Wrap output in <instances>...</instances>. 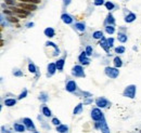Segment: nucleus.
<instances>
[{"mask_svg":"<svg viewBox=\"0 0 141 133\" xmlns=\"http://www.w3.org/2000/svg\"><path fill=\"white\" fill-rule=\"evenodd\" d=\"M105 74L112 79L117 78V76L119 75V71L117 69V67H106L105 68Z\"/></svg>","mask_w":141,"mask_h":133,"instance_id":"nucleus-1","label":"nucleus"},{"mask_svg":"<svg viewBox=\"0 0 141 133\" xmlns=\"http://www.w3.org/2000/svg\"><path fill=\"white\" fill-rule=\"evenodd\" d=\"M124 95L127 96V98H130V99H134L135 95H136V86H129L125 89L124 91Z\"/></svg>","mask_w":141,"mask_h":133,"instance_id":"nucleus-2","label":"nucleus"},{"mask_svg":"<svg viewBox=\"0 0 141 133\" xmlns=\"http://www.w3.org/2000/svg\"><path fill=\"white\" fill-rule=\"evenodd\" d=\"M72 74H73L75 77H85L84 68L80 65H75L73 67V70H72Z\"/></svg>","mask_w":141,"mask_h":133,"instance_id":"nucleus-3","label":"nucleus"},{"mask_svg":"<svg viewBox=\"0 0 141 133\" xmlns=\"http://www.w3.org/2000/svg\"><path fill=\"white\" fill-rule=\"evenodd\" d=\"M91 117H92V119H93L95 121H99V120H101L103 118L101 109H99V108H93L92 111H91Z\"/></svg>","mask_w":141,"mask_h":133,"instance_id":"nucleus-4","label":"nucleus"},{"mask_svg":"<svg viewBox=\"0 0 141 133\" xmlns=\"http://www.w3.org/2000/svg\"><path fill=\"white\" fill-rule=\"evenodd\" d=\"M12 10V12H14V13L19 14V17H26L28 15V11H26L25 9H18V8H10Z\"/></svg>","mask_w":141,"mask_h":133,"instance_id":"nucleus-5","label":"nucleus"},{"mask_svg":"<svg viewBox=\"0 0 141 133\" xmlns=\"http://www.w3.org/2000/svg\"><path fill=\"white\" fill-rule=\"evenodd\" d=\"M100 130H101L102 133H110V129H108L105 120L103 118L101 119V121H100Z\"/></svg>","mask_w":141,"mask_h":133,"instance_id":"nucleus-6","label":"nucleus"},{"mask_svg":"<svg viewBox=\"0 0 141 133\" xmlns=\"http://www.w3.org/2000/svg\"><path fill=\"white\" fill-rule=\"evenodd\" d=\"M76 87H77V84H76L75 81H73V80H71V81H68L66 83V91L68 92H74L76 90Z\"/></svg>","mask_w":141,"mask_h":133,"instance_id":"nucleus-7","label":"nucleus"},{"mask_svg":"<svg viewBox=\"0 0 141 133\" xmlns=\"http://www.w3.org/2000/svg\"><path fill=\"white\" fill-rule=\"evenodd\" d=\"M20 7L22 8V9H25L27 11H35L37 8H36L35 5H33V3H21L20 5Z\"/></svg>","mask_w":141,"mask_h":133,"instance_id":"nucleus-8","label":"nucleus"},{"mask_svg":"<svg viewBox=\"0 0 141 133\" xmlns=\"http://www.w3.org/2000/svg\"><path fill=\"white\" fill-rule=\"evenodd\" d=\"M87 54H86V52H83L82 54L79 55V62L82 63V64H84V65H88V64H89V59L87 58Z\"/></svg>","mask_w":141,"mask_h":133,"instance_id":"nucleus-9","label":"nucleus"},{"mask_svg":"<svg viewBox=\"0 0 141 133\" xmlns=\"http://www.w3.org/2000/svg\"><path fill=\"white\" fill-rule=\"evenodd\" d=\"M96 104L98 105V107H101V108H103V107H106V105H107V101L105 100V99H103V98H99V99H97L96 100Z\"/></svg>","mask_w":141,"mask_h":133,"instance_id":"nucleus-10","label":"nucleus"},{"mask_svg":"<svg viewBox=\"0 0 141 133\" xmlns=\"http://www.w3.org/2000/svg\"><path fill=\"white\" fill-rule=\"evenodd\" d=\"M23 122H24V124L26 126L27 129H29V130H35L34 123H33V121H32L29 118H24V119H23Z\"/></svg>","mask_w":141,"mask_h":133,"instance_id":"nucleus-11","label":"nucleus"},{"mask_svg":"<svg viewBox=\"0 0 141 133\" xmlns=\"http://www.w3.org/2000/svg\"><path fill=\"white\" fill-rule=\"evenodd\" d=\"M56 69H58V68H56V64L50 63L49 65H48V75H53Z\"/></svg>","mask_w":141,"mask_h":133,"instance_id":"nucleus-12","label":"nucleus"},{"mask_svg":"<svg viewBox=\"0 0 141 133\" xmlns=\"http://www.w3.org/2000/svg\"><path fill=\"white\" fill-rule=\"evenodd\" d=\"M100 46H101L106 52L110 51V47H108V43H107V40H106V39L101 38V41H100Z\"/></svg>","mask_w":141,"mask_h":133,"instance_id":"nucleus-13","label":"nucleus"},{"mask_svg":"<svg viewBox=\"0 0 141 133\" xmlns=\"http://www.w3.org/2000/svg\"><path fill=\"white\" fill-rule=\"evenodd\" d=\"M61 18L65 24H72V23H73V18H72L68 14H63L61 16Z\"/></svg>","mask_w":141,"mask_h":133,"instance_id":"nucleus-14","label":"nucleus"},{"mask_svg":"<svg viewBox=\"0 0 141 133\" xmlns=\"http://www.w3.org/2000/svg\"><path fill=\"white\" fill-rule=\"evenodd\" d=\"M68 130L67 126H65V124H60V126L56 127V131H58L59 133H66Z\"/></svg>","mask_w":141,"mask_h":133,"instance_id":"nucleus-15","label":"nucleus"},{"mask_svg":"<svg viewBox=\"0 0 141 133\" xmlns=\"http://www.w3.org/2000/svg\"><path fill=\"white\" fill-rule=\"evenodd\" d=\"M45 35L47 36V37H49V38L53 37V36L55 35L54 29H53V28H46V29H45Z\"/></svg>","mask_w":141,"mask_h":133,"instance_id":"nucleus-16","label":"nucleus"},{"mask_svg":"<svg viewBox=\"0 0 141 133\" xmlns=\"http://www.w3.org/2000/svg\"><path fill=\"white\" fill-rule=\"evenodd\" d=\"M135 20H136V14H134V13H129L126 17H125V21L127 23H131V22H134Z\"/></svg>","mask_w":141,"mask_h":133,"instance_id":"nucleus-17","label":"nucleus"},{"mask_svg":"<svg viewBox=\"0 0 141 133\" xmlns=\"http://www.w3.org/2000/svg\"><path fill=\"white\" fill-rule=\"evenodd\" d=\"M14 130H17L18 132H24L25 131V127L20 123H14Z\"/></svg>","mask_w":141,"mask_h":133,"instance_id":"nucleus-18","label":"nucleus"},{"mask_svg":"<svg viewBox=\"0 0 141 133\" xmlns=\"http://www.w3.org/2000/svg\"><path fill=\"white\" fill-rule=\"evenodd\" d=\"M55 64H56V68H58V70L62 71V70H63V66H64V60H63V59L59 60V61L56 62Z\"/></svg>","mask_w":141,"mask_h":133,"instance_id":"nucleus-19","label":"nucleus"},{"mask_svg":"<svg viewBox=\"0 0 141 133\" xmlns=\"http://www.w3.org/2000/svg\"><path fill=\"white\" fill-rule=\"evenodd\" d=\"M5 104H6V106H13L17 104V101L14 99H8L5 101Z\"/></svg>","mask_w":141,"mask_h":133,"instance_id":"nucleus-20","label":"nucleus"},{"mask_svg":"<svg viewBox=\"0 0 141 133\" xmlns=\"http://www.w3.org/2000/svg\"><path fill=\"white\" fill-rule=\"evenodd\" d=\"M80 112H83V104H78L77 106L74 108V114L75 115H78Z\"/></svg>","mask_w":141,"mask_h":133,"instance_id":"nucleus-21","label":"nucleus"},{"mask_svg":"<svg viewBox=\"0 0 141 133\" xmlns=\"http://www.w3.org/2000/svg\"><path fill=\"white\" fill-rule=\"evenodd\" d=\"M114 65H115V67H120L123 65V63H122V60H120L119 58H115L114 59Z\"/></svg>","mask_w":141,"mask_h":133,"instance_id":"nucleus-22","label":"nucleus"},{"mask_svg":"<svg viewBox=\"0 0 141 133\" xmlns=\"http://www.w3.org/2000/svg\"><path fill=\"white\" fill-rule=\"evenodd\" d=\"M42 112H43V115H45L46 117H50L51 116V110L46 106L42 107Z\"/></svg>","mask_w":141,"mask_h":133,"instance_id":"nucleus-23","label":"nucleus"},{"mask_svg":"<svg viewBox=\"0 0 141 133\" xmlns=\"http://www.w3.org/2000/svg\"><path fill=\"white\" fill-rule=\"evenodd\" d=\"M106 24H111V25H114V23H115V20H114V17H113V15H108L107 16V18H106V22H105Z\"/></svg>","mask_w":141,"mask_h":133,"instance_id":"nucleus-24","label":"nucleus"},{"mask_svg":"<svg viewBox=\"0 0 141 133\" xmlns=\"http://www.w3.org/2000/svg\"><path fill=\"white\" fill-rule=\"evenodd\" d=\"M93 38L95 39H101L103 38V34H102V31H95L93 33Z\"/></svg>","mask_w":141,"mask_h":133,"instance_id":"nucleus-25","label":"nucleus"},{"mask_svg":"<svg viewBox=\"0 0 141 133\" xmlns=\"http://www.w3.org/2000/svg\"><path fill=\"white\" fill-rule=\"evenodd\" d=\"M118 40L120 42H126L127 41V36L125 34H118Z\"/></svg>","mask_w":141,"mask_h":133,"instance_id":"nucleus-26","label":"nucleus"},{"mask_svg":"<svg viewBox=\"0 0 141 133\" xmlns=\"http://www.w3.org/2000/svg\"><path fill=\"white\" fill-rule=\"evenodd\" d=\"M75 27L77 28L78 30H80V31H84L85 30V25L83 23H76L75 24Z\"/></svg>","mask_w":141,"mask_h":133,"instance_id":"nucleus-27","label":"nucleus"},{"mask_svg":"<svg viewBox=\"0 0 141 133\" xmlns=\"http://www.w3.org/2000/svg\"><path fill=\"white\" fill-rule=\"evenodd\" d=\"M46 46H51V47H53L54 49H55V51H56V54H59V53H60V50H59L58 46H55V44H54L53 42H50V41H48V42L46 43Z\"/></svg>","mask_w":141,"mask_h":133,"instance_id":"nucleus-28","label":"nucleus"},{"mask_svg":"<svg viewBox=\"0 0 141 133\" xmlns=\"http://www.w3.org/2000/svg\"><path fill=\"white\" fill-rule=\"evenodd\" d=\"M105 7H106V9H107V10H113V9L115 8L114 3H112V2H110V1L105 3Z\"/></svg>","mask_w":141,"mask_h":133,"instance_id":"nucleus-29","label":"nucleus"},{"mask_svg":"<svg viewBox=\"0 0 141 133\" xmlns=\"http://www.w3.org/2000/svg\"><path fill=\"white\" fill-rule=\"evenodd\" d=\"M115 52H116V53H118V54H122V53L125 52V48L124 47H117L115 49Z\"/></svg>","mask_w":141,"mask_h":133,"instance_id":"nucleus-30","label":"nucleus"},{"mask_svg":"<svg viewBox=\"0 0 141 133\" xmlns=\"http://www.w3.org/2000/svg\"><path fill=\"white\" fill-rule=\"evenodd\" d=\"M105 30H106L107 34H113L115 31V29H114V27H113V26H106Z\"/></svg>","mask_w":141,"mask_h":133,"instance_id":"nucleus-31","label":"nucleus"},{"mask_svg":"<svg viewBox=\"0 0 141 133\" xmlns=\"http://www.w3.org/2000/svg\"><path fill=\"white\" fill-rule=\"evenodd\" d=\"M22 2H26V3H39L40 0H20Z\"/></svg>","mask_w":141,"mask_h":133,"instance_id":"nucleus-32","label":"nucleus"},{"mask_svg":"<svg viewBox=\"0 0 141 133\" xmlns=\"http://www.w3.org/2000/svg\"><path fill=\"white\" fill-rule=\"evenodd\" d=\"M28 70L30 72H36V67L34 64H29V65H28Z\"/></svg>","mask_w":141,"mask_h":133,"instance_id":"nucleus-33","label":"nucleus"},{"mask_svg":"<svg viewBox=\"0 0 141 133\" xmlns=\"http://www.w3.org/2000/svg\"><path fill=\"white\" fill-rule=\"evenodd\" d=\"M85 52H86V54H87L88 56L91 55V54H92V48H91L90 46H88V47L86 48V51H85Z\"/></svg>","mask_w":141,"mask_h":133,"instance_id":"nucleus-34","label":"nucleus"},{"mask_svg":"<svg viewBox=\"0 0 141 133\" xmlns=\"http://www.w3.org/2000/svg\"><path fill=\"white\" fill-rule=\"evenodd\" d=\"M8 21H10L12 23H18L19 20L17 17H13V16H8Z\"/></svg>","mask_w":141,"mask_h":133,"instance_id":"nucleus-35","label":"nucleus"},{"mask_svg":"<svg viewBox=\"0 0 141 133\" xmlns=\"http://www.w3.org/2000/svg\"><path fill=\"white\" fill-rule=\"evenodd\" d=\"M26 95H27V90H24V91L22 92V93H21V95L19 96V100H22V99H24Z\"/></svg>","mask_w":141,"mask_h":133,"instance_id":"nucleus-36","label":"nucleus"},{"mask_svg":"<svg viewBox=\"0 0 141 133\" xmlns=\"http://www.w3.org/2000/svg\"><path fill=\"white\" fill-rule=\"evenodd\" d=\"M104 3L103 0H95V6H102Z\"/></svg>","mask_w":141,"mask_h":133,"instance_id":"nucleus-37","label":"nucleus"},{"mask_svg":"<svg viewBox=\"0 0 141 133\" xmlns=\"http://www.w3.org/2000/svg\"><path fill=\"white\" fill-rule=\"evenodd\" d=\"M52 123L55 124V126H60V120L58 118H53L52 119Z\"/></svg>","mask_w":141,"mask_h":133,"instance_id":"nucleus-38","label":"nucleus"},{"mask_svg":"<svg viewBox=\"0 0 141 133\" xmlns=\"http://www.w3.org/2000/svg\"><path fill=\"white\" fill-rule=\"evenodd\" d=\"M113 42H114V39H113V38H108L107 39V43H108V47H110V48L113 47Z\"/></svg>","mask_w":141,"mask_h":133,"instance_id":"nucleus-39","label":"nucleus"},{"mask_svg":"<svg viewBox=\"0 0 141 133\" xmlns=\"http://www.w3.org/2000/svg\"><path fill=\"white\" fill-rule=\"evenodd\" d=\"M40 100H42L43 102H46V101H47V95L45 93H41V94H40Z\"/></svg>","mask_w":141,"mask_h":133,"instance_id":"nucleus-40","label":"nucleus"},{"mask_svg":"<svg viewBox=\"0 0 141 133\" xmlns=\"http://www.w3.org/2000/svg\"><path fill=\"white\" fill-rule=\"evenodd\" d=\"M14 76H18V77H20V76H23V74H22V71L18 70V71H14Z\"/></svg>","mask_w":141,"mask_h":133,"instance_id":"nucleus-41","label":"nucleus"},{"mask_svg":"<svg viewBox=\"0 0 141 133\" xmlns=\"http://www.w3.org/2000/svg\"><path fill=\"white\" fill-rule=\"evenodd\" d=\"M6 3H8V5H13L14 1L13 0H6Z\"/></svg>","mask_w":141,"mask_h":133,"instance_id":"nucleus-42","label":"nucleus"},{"mask_svg":"<svg viewBox=\"0 0 141 133\" xmlns=\"http://www.w3.org/2000/svg\"><path fill=\"white\" fill-rule=\"evenodd\" d=\"M70 2H71V0H64V3L67 6V5H70Z\"/></svg>","mask_w":141,"mask_h":133,"instance_id":"nucleus-43","label":"nucleus"},{"mask_svg":"<svg viewBox=\"0 0 141 133\" xmlns=\"http://www.w3.org/2000/svg\"><path fill=\"white\" fill-rule=\"evenodd\" d=\"M33 26H34L33 23H28V24H27V27H33Z\"/></svg>","mask_w":141,"mask_h":133,"instance_id":"nucleus-44","label":"nucleus"},{"mask_svg":"<svg viewBox=\"0 0 141 133\" xmlns=\"http://www.w3.org/2000/svg\"><path fill=\"white\" fill-rule=\"evenodd\" d=\"M30 133H38V132H30Z\"/></svg>","mask_w":141,"mask_h":133,"instance_id":"nucleus-45","label":"nucleus"}]
</instances>
